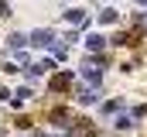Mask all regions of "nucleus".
<instances>
[{"mask_svg":"<svg viewBox=\"0 0 147 137\" xmlns=\"http://www.w3.org/2000/svg\"><path fill=\"white\" fill-rule=\"evenodd\" d=\"M86 45H89V48H96V52H99V48H103V38H99V34H89V38H86Z\"/></svg>","mask_w":147,"mask_h":137,"instance_id":"1","label":"nucleus"}]
</instances>
